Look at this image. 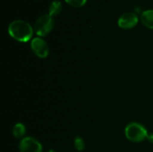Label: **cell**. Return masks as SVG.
I'll return each instance as SVG.
<instances>
[{
	"instance_id": "2",
	"label": "cell",
	"mask_w": 153,
	"mask_h": 152,
	"mask_svg": "<svg viewBox=\"0 0 153 152\" xmlns=\"http://www.w3.org/2000/svg\"><path fill=\"white\" fill-rule=\"evenodd\" d=\"M146 128L139 123H130L125 128V135L127 140L133 142H142L148 137Z\"/></svg>"
},
{
	"instance_id": "8",
	"label": "cell",
	"mask_w": 153,
	"mask_h": 152,
	"mask_svg": "<svg viewBox=\"0 0 153 152\" xmlns=\"http://www.w3.org/2000/svg\"><path fill=\"white\" fill-rule=\"evenodd\" d=\"M25 133H26V128H25L24 125L22 124V123H17L13 127V135L16 139L24 138L23 136H24Z\"/></svg>"
},
{
	"instance_id": "3",
	"label": "cell",
	"mask_w": 153,
	"mask_h": 152,
	"mask_svg": "<svg viewBox=\"0 0 153 152\" xmlns=\"http://www.w3.org/2000/svg\"><path fill=\"white\" fill-rule=\"evenodd\" d=\"M54 28L53 16L49 14H43L39 16L34 24V30L39 37L47 36Z\"/></svg>"
},
{
	"instance_id": "7",
	"label": "cell",
	"mask_w": 153,
	"mask_h": 152,
	"mask_svg": "<svg viewBox=\"0 0 153 152\" xmlns=\"http://www.w3.org/2000/svg\"><path fill=\"white\" fill-rule=\"evenodd\" d=\"M141 21L149 29H153V9L145 10L141 14Z\"/></svg>"
},
{
	"instance_id": "9",
	"label": "cell",
	"mask_w": 153,
	"mask_h": 152,
	"mask_svg": "<svg viewBox=\"0 0 153 152\" xmlns=\"http://www.w3.org/2000/svg\"><path fill=\"white\" fill-rule=\"evenodd\" d=\"M61 11H62V4L60 1L55 0L49 4V7H48V14L49 15H51V16L57 15L58 13H60Z\"/></svg>"
},
{
	"instance_id": "4",
	"label": "cell",
	"mask_w": 153,
	"mask_h": 152,
	"mask_svg": "<svg viewBox=\"0 0 153 152\" xmlns=\"http://www.w3.org/2000/svg\"><path fill=\"white\" fill-rule=\"evenodd\" d=\"M20 152H42L41 143L33 137H24L19 144Z\"/></svg>"
},
{
	"instance_id": "11",
	"label": "cell",
	"mask_w": 153,
	"mask_h": 152,
	"mask_svg": "<svg viewBox=\"0 0 153 152\" xmlns=\"http://www.w3.org/2000/svg\"><path fill=\"white\" fill-rule=\"evenodd\" d=\"M65 2L74 7H82L86 4L87 0H65Z\"/></svg>"
},
{
	"instance_id": "12",
	"label": "cell",
	"mask_w": 153,
	"mask_h": 152,
	"mask_svg": "<svg viewBox=\"0 0 153 152\" xmlns=\"http://www.w3.org/2000/svg\"><path fill=\"white\" fill-rule=\"evenodd\" d=\"M147 140L151 142V143H153V133H151V134H148V137H147Z\"/></svg>"
},
{
	"instance_id": "6",
	"label": "cell",
	"mask_w": 153,
	"mask_h": 152,
	"mask_svg": "<svg viewBox=\"0 0 153 152\" xmlns=\"http://www.w3.org/2000/svg\"><path fill=\"white\" fill-rule=\"evenodd\" d=\"M138 21H139V18L135 13L126 12L119 17L117 22H118V26L120 28L128 30V29H132L134 26H136V24L138 23Z\"/></svg>"
},
{
	"instance_id": "1",
	"label": "cell",
	"mask_w": 153,
	"mask_h": 152,
	"mask_svg": "<svg viewBox=\"0 0 153 152\" xmlns=\"http://www.w3.org/2000/svg\"><path fill=\"white\" fill-rule=\"evenodd\" d=\"M9 35L19 42H28L33 34L31 25L23 20L13 21L8 26Z\"/></svg>"
},
{
	"instance_id": "10",
	"label": "cell",
	"mask_w": 153,
	"mask_h": 152,
	"mask_svg": "<svg viewBox=\"0 0 153 152\" xmlns=\"http://www.w3.org/2000/svg\"><path fill=\"white\" fill-rule=\"evenodd\" d=\"M74 147L78 151H82L85 148V144H84V141L82 137L80 136H76L74 139Z\"/></svg>"
},
{
	"instance_id": "5",
	"label": "cell",
	"mask_w": 153,
	"mask_h": 152,
	"mask_svg": "<svg viewBox=\"0 0 153 152\" xmlns=\"http://www.w3.org/2000/svg\"><path fill=\"white\" fill-rule=\"evenodd\" d=\"M30 47L33 53L39 58H45L48 56V46L47 42L41 38H34L30 42Z\"/></svg>"
},
{
	"instance_id": "13",
	"label": "cell",
	"mask_w": 153,
	"mask_h": 152,
	"mask_svg": "<svg viewBox=\"0 0 153 152\" xmlns=\"http://www.w3.org/2000/svg\"><path fill=\"white\" fill-rule=\"evenodd\" d=\"M48 152H56V151H55L54 150H49V151H48Z\"/></svg>"
}]
</instances>
